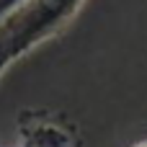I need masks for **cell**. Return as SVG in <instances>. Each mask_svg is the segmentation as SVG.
<instances>
[{
  "label": "cell",
  "mask_w": 147,
  "mask_h": 147,
  "mask_svg": "<svg viewBox=\"0 0 147 147\" xmlns=\"http://www.w3.org/2000/svg\"><path fill=\"white\" fill-rule=\"evenodd\" d=\"M85 0H23L8 16L0 18V78L3 72L41 47L44 41L62 34L70 21L80 13Z\"/></svg>",
  "instance_id": "obj_1"
},
{
  "label": "cell",
  "mask_w": 147,
  "mask_h": 147,
  "mask_svg": "<svg viewBox=\"0 0 147 147\" xmlns=\"http://www.w3.org/2000/svg\"><path fill=\"white\" fill-rule=\"evenodd\" d=\"M18 147H83L78 124L49 109H26L18 114Z\"/></svg>",
  "instance_id": "obj_2"
},
{
  "label": "cell",
  "mask_w": 147,
  "mask_h": 147,
  "mask_svg": "<svg viewBox=\"0 0 147 147\" xmlns=\"http://www.w3.org/2000/svg\"><path fill=\"white\" fill-rule=\"evenodd\" d=\"M132 147H147V140H140V142H134Z\"/></svg>",
  "instance_id": "obj_3"
}]
</instances>
